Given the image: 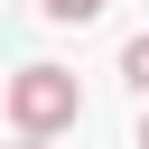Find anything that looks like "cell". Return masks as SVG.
Here are the masks:
<instances>
[{
    "mask_svg": "<svg viewBox=\"0 0 149 149\" xmlns=\"http://www.w3.org/2000/svg\"><path fill=\"white\" fill-rule=\"evenodd\" d=\"M9 121H19L28 140H56V130L84 121V84H74L65 65H19V74H9Z\"/></svg>",
    "mask_w": 149,
    "mask_h": 149,
    "instance_id": "cell-1",
    "label": "cell"
},
{
    "mask_svg": "<svg viewBox=\"0 0 149 149\" xmlns=\"http://www.w3.org/2000/svg\"><path fill=\"white\" fill-rule=\"evenodd\" d=\"M121 74H130V93H140V102H149V28H140V37H130V47H121Z\"/></svg>",
    "mask_w": 149,
    "mask_h": 149,
    "instance_id": "cell-2",
    "label": "cell"
},
{
    "mask_svg": "<svg viewBox=\"0 0 149 149\" xmlns=\"http://www.w3.org/2000/svg\"><path fill=\"white\" fill-rule=\"evenodd\" d=\"M37 9H47V19H65V28H74V19H93V9H102V0H37Z\"/></svg>",
    "mask_w": 149,
    "mask_h": 149,
    "instance_id": "cell-3",
    "label": "cell"
},
{
    "mask_svg": "<svg viewBox=\"0 0 149 149\" xmlns=\"http://www.w3.org/2000/svg\"><path fill=\"white\" fill-rule=\"evenodd\" d=\"M19 149H47V140H28V130H19Z\"/></svg>",
    "mask_w": 149,
    "mask_h": 149,
    "instance_id": "cell-4",
    "label": "cell"
},
{
    "mask_svg": "<svg viewBox=\"0 0 149 149\" xmlns=\"http://www.w3.org/2000/svg\"><path fill=\"white\" fill-rule=\"evenodd\" d=\"M140 149H149V112H140Z\"/></svg>",
    "mask_w": 149,
    "mask_h": 149,
    "instance_id": "cell-5",
    "label": "cell"
}]
</instances>
